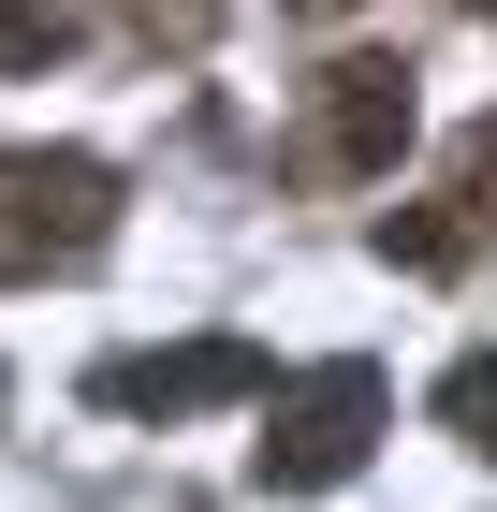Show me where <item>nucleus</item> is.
Here are the masks:
<instances>
[{"mask_svg":"<svg viewBox=\"0 0 497 512\" xmlns=\"http://www.w3.org/2000/svg\"><path fill=\"white\" fill-rule=\"evenodd\" d=\"M117 249V161L0 147V278H88Z\"/></svg>","mask_w":497,"mask_h":512,"instance_id":"obj_1","label":"nucleus"},{"mask_svg":"<svg viewBox=\"0 0 497 512\" xmlns=\"http://www.w3.org/2000/svg\"><path fill=\"white\" fill-rule=\"evenodd\" d=\"M381 366L337 352V366H307V381H278V425H264V483H293V498H322V483L366 469V439H381Z\"/></svg>","mask_w":497,"mask_h":512,"instance_id":"obj_2","label":"nucleus"},{"mask_svg":"<svg viewBox=\"0 0 497 512\" xmlns=\"http://www.w3.org/2000/svg\"><path fill=\"white\" fill-rule=\"evenodd\" d=\"M264 337H176V352H103L88 366V410L117 425H191V410H234V395H264Z\"/></svg>","mask_w":497,"mask_h":512,"instance_id":"obj_3","label":"nucleus"},{"mask_svg":"<svg viewBox=\"0 0 497 512\" xmlns=\"http://www.w3.org/2000/svg\"><path fill=\"white\" fill-rule=\"evenodd\" d=\"M395 147H410V59H337L307 118V176H395Z\"/></svg>","mask_w":497,"mask_h":512,"instance_id":"obj_4","label":"nucleus"},{"mask_svg":"<svg viewBox=\"0 0 497 512\" xmlns=\"http://www.w3.org/2000/svg\"><path fill=\"white\" fill-rule=\"evenodd\" d=\"M439 425H454L468 454H497V352H468L454 381H439Z\"/></svg>","mask_w":497,"mask_h":512,"instance_id":"obj_5","label":"nucleus"},{"mask_svg":"<svg viewBox=\"0 0 497 512\" xmlns=\"http://www.w3.org/2000/svg\"><path fill=\"white\" fill-rule=\"evenodd\" d=\"M44 59H74V15H0V74H44Z\"/></svg>","mask_w":497,"mask_h":512,"instance_id":"obj_6","label":"nucleus"}]
</instances>
